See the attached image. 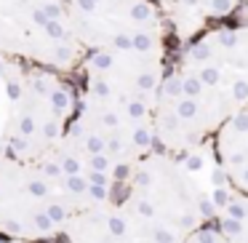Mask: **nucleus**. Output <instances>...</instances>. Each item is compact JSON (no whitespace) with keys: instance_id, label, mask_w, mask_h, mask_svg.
I'll use <instances>...</instances> for the list:
<instances>
[{"instance_id":"nucleus-10","label":"nucleus","mask_w":248,"mask_h":243,"mask_svg":"<svg viewBox=\"0 0 248 243\" xmlns=\"http://www.w3.org/2000/svg\"><path fill=\"white\" fill-rule=\"evenodd\" d=\"M171 19L173 32L182 35L187 43L205 27L219 24V19H227L237 8V0H155Z\"/></svg>"},{"instance_id":"nucleus-9","label":"nucleus","mask_w":248,"mask_h":243,"mask_svg":"<svg viewBox=\"0 0 248 243\" xmlns=\"http://www.w3.org/2000/svg\"><path fill=\"white\" fill-rule=\"evenodd\" d=\"M214 158L230 187L248 195V107L230 115L216 131Z\"/></svg>"},{"instance_id":"nucleus-7","label":"nucleus","mask_w":248,"mask_h":243,"mask_svg":"<svg viewBox=\"0 0 248 243\" xmlns=\"http://www.w3.org/2000/svg\"><path fill=\"white\" fill-rule=\"evenodd\" d=\"M168 62V51H88L78 67V91L155 110Z\"/></svg>"},{"instance_id":"nucleus-2","label":"nucleus","mask_w":248,"mask_h":243,"mask_svg":"<svg viewBox=\"0 0 248 243\" xmlns=\"http://www.w3.org/2000/svg\"><path fill=\"white\" fill-rule=\"evenodd\" d=\"M205 145L184 155L155 150L144 155L120 193V203L139 216L187 238L200 225L214 219V195L224 184L219 163L211 174H200L205 166Z\"/></svg>"},{"instance_id":"nucleus-12","label":"nucleus","mask_w":248,"mask_h":243,"mask_svg":"<svg viewBox=\"0 0 248 243\" xmlns=\"http://www.w3.org/2000/svg\"><path fill=\"white\" fill-rule=\"evenodd\" d=\"M184 243H235V241H232L230 235H224L221 227L211 219V222H205V225H200L195 232H189V235L184 238Z\"/></svg>"},{"instance_id":"nucleus-4","label":"nucleus","mask_w":248,"mask_h":243,"mask_svg":"<svg viewBox=\"0 0 248 243\" xmlns=\"http://www.w3.org/2000/svg\"><path fill=\"white\" fill-rule=\"evenodd\" d=\"M75 206L38 161L0 155V238L16 243L62 241Z\"/></svg>"},{"instance_id":"nucleus-6","label":"nucleus","mask_w":248,"mask_h":243,"mask_svg":"<svg viewBox=\"0 0 248 243\" xmlns=\"http://www.w3.org/2000/svg\"><path fill=\"white\" fill-rule=\"evenodd\" d=\"M78 43L88 51H168L171 19L155 0H67Z\"/></svg>"},{"instance_id":"nucleus-3","label":"nucleus","mask_w":248,"mask_h":243,"mask_svg":"<svg viewBox=\"0 0 248 243\" xmlns=\"http://www.w3.org/2000/svg\"><path fill=\"white\" fill-rule=\"evenodd\" d=\"M237 110H243L237 99L211 72L173 56L152 113L157 150L184 155L208 145Z\"/></svg>"},{"instance_id":"nucleus-13","label":"nucleus","mask_w":248,"mask_h":243,"mask_svg":"<svg viewBox=\"0 0 248 243\" xmlns=\"http://www.w3.org/2000/svg\"><path fill=\"white\" fill-rule=\"evenodd\" d=\"M48 243H67V241H48Z\"/></svg>"},{"instance_id":"nucleus-5","label":"nucleus","mask_w":248,"mask_h":243,"mask_svg":"<svg viewBox=\"0 0 248 243\" xmlns=\"http://www.w3.org/2000/svg\"><path fill=\"white\" fill-rule=\"evenodd\" d=\"M0 59L72 72L86 59L67 0H0Z\"/></svg>"},{"instance_id":"nucleus-11","label":"nucleus","mask_w":248,"mask_h":243,"mask_svg":"<svg viewBox=\"0 0 248 243\" xmlns=\"http://www.w3.org/2000/svg\"><path fill=\"white\" fill-rule=\"evenodd\" d=\"M214 222L235 243H248V195L232 190L230 182L219 184L214 195Z\"/></svg>"},{"instance_id":"nucleus-1","label":"nucleus","mask_w":248,"mask_h":243,"mask_svg":"<svg viewBox=\"0 0 248 243\" xmlns=\"http://www.w3.org/2000/svg\"><path fill=\"white\" fill-rule=\"evenodd\" d=\"M78 110L64 72L0 59V155L38 161L62 142Z\"/></svg>"},{"instance_id":"nucleus-8","label":"nucleus","mask_w":248,"mask_h":243,"mask_svg":"<svg viewBox=\"0 0 248 243\" xmlns=\"http://www.w3.org/2000/svg\"><path fill=\"white\" fill-rule=\"evenodd\" d=\"M67 243H184L182 235L155 225L120 200L75 214L64 227Z\"/></svg>"}]
</instances>
